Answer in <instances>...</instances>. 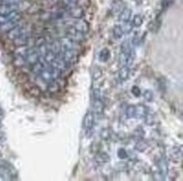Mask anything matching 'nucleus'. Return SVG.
I'll return each mask as SVG.
<instances>
[{
	"label": "nucleus",
	"instance_id": "9d476101",
	"mask_svg": "<svg viewBox=\"0 0 183 181\" xmlns=\"http://www.w3.org/2000/svg\"><path fill=\"white\" fill-rule=\"evenodd\" d=\"M61 46H62V49H64L65 51H69V50H72L75 45H74V43L71 42V39L65 38V39H62V44H61Z\"/></svg>",
	"mask_w": 183,
	"mask_h": 181
},
{
	"label": "nucleus",
	"instance_id": "ddd939ff",
	"mask_svg": "<svg viewBox=\"0 0 183 181\" xmlns=\"http://www.w3.org/2000/svg\"><path fill=\"white\" fill-rule=\"evenodd\" d=\"M123 33H124V30H123L122 26L120 25L114 26V28H113V35H114L115 38H121L122 35H123Z\"/></svg>",
	"mask_w": 183,
	"mask_h": 181
},
{
	"label": "nucleus",
	"instance_id": "f8f14e48",
	"mask_svg": "<svg viewBox=\"0 0 183 181\" xmlns=\"http://www.w3.org/2000/svg\"><path fill=\"white\" fill-rule=\"evenodd\" d=\"M22 35V28L20 27H14L9 32V38H16Z\"/></svg>",
	"mask_w": 183,
	"mask_h": 181
},
{
	"label": "nucleus",
	"instance_id": "9b49d317",
	"mask_svg": "<svg viewBox=\"0 0 183 181\" xmlns=\"http://www.w3.org/2000/svg\"><path fill=\"white\" fill-rule=\"evenodd\" d=\"M27 61L29 63H36L39 61L38 53H35L34 51H29V53H27Z\"/></svg>",
	"mask_w": 183,
	"mask_h": 181
},
{
	"label": "nucleus",
	"instance_id": "f03ea898",
	"mask_svg": "<svg viewBox=\"0 0 183 181\" xmlns=\"http://www.w3.org/2000/svg\"><path fill=\"white\" fill-rule=\"evenodd\" d=\"M67 33H68V35H69V37L72 39H75V41H83L84 39V33H81V32H79L78 29L74 26V27H70V28H68L67 29Z\"/></svg>",
	"mask_w": 183,
	"mask_h": 181
},
{
	"label": "nucleus",
	"instance_id": "c756f323",
	"mask_svg": "<svg viewBox=\"0 0 183 181\" xmlns=\"http://www.w3.org/2000/svg\"><path fill=\"white\" fill-rule=\"evenodd\" d=\"M36 45L38 46H41V45H43V44H45V39L43 38V37H39V38L36 39Z\"/></svg>",
	"mask_w": 183,
	"mask_h": 181
},
{
	"label": "nucleus",
	"instance_id": "1a4fd4ad",
	"mask_svg": "<svg viewBox=\"0 0 183 181\" xmlns=\"http://www.w3.org/2000/svg\"><path fill=\"white\" fill-rule=\"evenodd\" d=\"M70 15H71L72 17H75V18H80V17H83L84 11H83L81 8H78V7H71V8H70Z\"/></svg>",
	"mask_w": 183,
	"mask_h": 181
},
{
	"label": "nucleus",
	"instance_id": "0eeeda50",
	"mask_svg": "<svg viewBox=\"0 0 183 181\" xmlns=\"http://www.w3.org/2000/svg\"><path fill=\"white\" fill-rule=\"evenodd\" d=\"M95 160H96L97 163L104 164V163H107L110 161V157H109V155L106 154V153H98V154H96V156H95Z\"/></svg>",
	"mask_w": 183,
	"mask_h": 181
},
{
	"label": "nucleus",
	"instance_id": "7ed1b4c3",
	"mask_svg": "<svg viewBox=\"0 0 183 181\" xmlns=\"http://www.w3.org/2000/svg\"><path fill=\"white\" fill-rule=\"evenodd\" d=\"M93 124H94V115L91 111H88L86 114L85 118H84V128H85V130L93 128Z\"/></svg>",
	"mask_w": 183,
	"mask_h": 181
},
{
	"label": "nucleus",
	"instance_id": "f3484780",
	"mask_svg": "<svg viewBox=\"0 0 183 181\" xmlns=\"http://www.w3.org/2000/svg\"><path fill=\"white\" fill-rule=\"evenodd\" d=\"M41 77L43 80L45 81H51L53 78L51 74V71H48V70H44V71H41Z\"/></svg>",
	"mask_w": 183,
	"mask_h": 181
},
{
	"label": "nucleus",
	"instance_id": "7c9ffc66",
	"mask_svg": "<svg viewBox=\"0 0 183 181\" xmlns=\"http://www.w3.org/2000/svg\"><path fill=\"white\" fill-rule=\"evenodd\" d=\"M18 79H19L20 81H24V82H26L27 80H28V77H27L26 74H22V76L18 78Z\"/></svg>",
	"mask_w": 183,
	"mask_h": 181
},
{
	"label": "nucleus",
	"instance_id": "cd10ccee",
	"mask_svg": "<svg viewBox=\"0 0 183 181\" xmlns=\"http://www.w3.org/2000/svg\"><path fill=\"white\" fill-rule=\"evenodd\" d=\"M131 92H132L135 96H139V95L141 93V90H140L138 87H133V88H132V90H131Z\"/></svg>",
	"mask_w": 183,
	"mask_h": 181
},
{
	"label": "nucleus",
	"instance_id": "bb28decb",
	"mask_svg": "<svg viewBox=\"0 0 183 181\" xmlns=\"http://www.w3.org/2000/svg\"><path fill=\"white\" fill-rule=\"evenodd\" d=\"M109 137H110V134H109V129H103L102 130V138L103 140H109Z\"/></svg>",
	"mask_w": 183,
	"mask_h": 181
},
{
	"label": "nucleus",
	"instance_id": "4be33fe9",
	"mask_svg": "<svg viewBox=\"0 0 183 181\" xmlns=\"http://www.w3.org/2000/svg\"><path fill=\"white\" fill-rule=\"evenodd\" d=\"M60 47H61V45L59 43H53V44H51V52L57 54L60 52Z\"/></svg>",
	"mask_w": 183,
	"mask_h": 181
},
{
	"label": "nucleus",
	"instance_id": "dca6fc26",
	"mask_svg": "<svg viewBox=\"0 0 183 181\" xmlns=\"http://www.w3.org/2000/svg\"><path fill=\"white\" fill-rule=\"evenodd\" d=\"M143 24V17L140 15H136L133 18H132V25L135 27H139Z\"/></svg>",
	"mask_w": 183,
	"mask_h": 181
},
{
	"label": "nucleus",
	"instance_id": "6e6552de",
	"mask_svg": "<svg viewBox=\"0 0 183 181\" xmlns=\"http://www.w3.org/2000/svg\"><path fill=\"white\" fill-rule=\"evenodd\" d=\"M147 113H148V108H147L146 106H143V105H141V106L136 107V116L146 117Z\"/></svg>",
	"mask_w": 183,
	"mask_h": 181
},
{
	"label": "nucleus",
	"instance_id": "6ab92c4d",
	"mask_svg": "<svg viewBox=\"0 0 183 181\" xmlns=\"http://www.w3.org/2000/svg\"><path fill=\"white\" fill-rule=\"evenodd\" d=\"M127 116L129 117V118L136 116V107L135 106H129L127 108Z\"/></svg>",
	"mask_w": 183,
	"mask_h": 181
},
{
	"label": "nucleus",
	"instance_id": "5701e85b",
	"mask_svg": "<svg viewBox=\"0 0 183 181\" xmlns=\"http://www.w3.org/2000/svg\"><path fill=\"white\" fill-rule=\"evenodd\" d=\"M77 2H78V0H64V3H65L67 7H69V8L75 7Z\"/></svg>",
	"mask_w": 183,
	"mask_h": 181
},
{
	"label": "nucleus",
	"instance_id": "c85d7f7f",
	"mask_svg": "<svg viewBox=\"0 0 183 181\" xmlns=\"http://www.w3.org/2000/svg\"><path fill=\"white\" fill-rule=\"evenodd\" d=\"M119 157L120 159H124V157H127V153H126V151L123 150V149H121V150H119Z\"/></svg>",
	"mask_w": 183,
	"mask_h": 181
},
{
	"label": "nucleus",
	"instance_id": "39448f33",
	"mask_svg": "<svg viewBox=\"0 0 183 181\" xmlns=\"http://www.w3.org/2000/svg\"><path fill=\"white\" fill-rule=\"evenodd\" d=\"M130 18H131V10L129 8H124L121 11V14H120V22L123 23V24H126V23H128L130 20Z\"/></svg>",
	"mask_w": 183,
	"mask_h": 181
},
{
	"label": "nucleus",
	"instance_id": "b1692460",
	"mask_svg": "<svg viewBox=\"0 0 183 181\" xmlns=\"http://www.w3.org/2000/svg\"><path fill=\"white\" fill-rule=\"evenodd\" d=\"M144 97H145V99H146V100H148V101H149V100H152V99H153V92H152V91H149V90H146L144 92Z\"/></svg>",
	"mask_w": 183,
	"mask_h": 181
},
{
	"label": "nucleus",
	"instance_id": "2eb2a0df",
	"mask_svg": "<svg viewBox=\"0 0 183 181\" xmlns=\"http://www.w3.org/2000/svg\"><path fill=\"white\" fill-rule=\"evenodd\" d=\"M100 60L102 61V62H106L109 59H110V52H109V50L107 49H103L102 51H101V53H100Z\"/></svg>",
	"mask_w": 183,
	"mask_h": 181
},
{
	"label": "nucleus",
	"instance_id": "aec40b11",
	"mask_svg": "<svg viewBox=\"0 0 183 181\" xmlns=\"http://www.w3.org/2000/svg\"><path fill=\"white\" fill-rule=\"evenodd\" d=\"M29 93H31L33 97H40V95H41V89L38 88V87L31 88V89H29Z\"/></svg>",
	"mask_w": 183,
	"mask_h": 181
},
{
	"label": "nucleus",
	"instance_id": "412c9836",
	"mask_svg": "<svg viewBox=\"0 0 183 181\" xmlns=\"http://www.w3.org/2000/svg\"><path fill=\"white\" fill-rule=\"evenodd\" d=\"M102 71H101V69L100 68H95V70H94V73H93V78H94V80H97V79H100V78L102 77Z\"/></svg>",
	"mask_w": 183,
	"mask_h": 181
},
{
	"label": "nucleus",
	"instance_id": "f257e3e1",
	"mask_svg": "<svg viewBox=\"0 0 183 181\" xmlns=\"http://www.w3.org/2000/svg\"><path fill=\"white\" fill-rule=\"evenodd\" d=\"M18 8V6L14 2H7V3H3L0 6V15L1 16H6V15H9L13 11H16Z\"/></svg>",
	"mask_w": 183,
	"mask_h": 181
},
{
	"label": "nucleus",
	"instance_id": "a878e982",
	"mask_svg": "<svg viewBox=\"0 0 183 181\" xmlns=\"http://www.w3.org/2000/svg\"><path fill=\"white\" fill-rule=\"evenodd\" d=\"M137 150H139V151H144V150H146V147H147V144L144 142H139L138 144H137Z\"/></svg>",
	"mask_w": 183,
	"mask_h": 181
},
{
	"label": "nucleus",
	"instance_id": "393cba45",
	"mask_svg": "<svg viewBox=\"0 0 183 181\" xmlns=\"http://www.w3.org/2000/svg\"><path fill=\"white\" fill-rule=\"evenodd\" d=\"M100 95H101V92H100V89H98V88L94 89V91H93V99H94V100L100 99Z\"/></svg>",
	"mask_w": 183,
	"mask_h": 181
},
{
	"label": "nucleus",
	"instance_id": "4468645a",
	"mask_svg": "<svg viewBox=\"0 0 183 181\" xmlns=\"http://www.w3.org/2000/svg\"><path fill=\"white\" fill-rule=\"evenodd\" d=\"M75 27L78 29L79 32H81V33H84V34L88 30V25H87V23H86V22H83V20L79 22L77 25H75Z\"/></svg>",
	"mask_w": 183,
	"mask_h": 181
},
{
	"label": "nucleus",
	"instance_id": "a211bd4d",
	"mask_svg": "<svg viewBox=\"0 0 183 181\" xmlns=\"http://www.w3.org/2000/svg\"><path fill=\"white\" fill-rule=\"evenodd\" d=\"M60 89V86H59V83L58 82H54V81H52L50 84H49V91L50 92H57V91Z\"/></svg>",
	"mask_w": 183,
	"mask_h": 181
},
{
	"label": "nucleus",
	"instance_id": "423d86ee",
	"mask_svg": "<svg viewBox=\"0 0 183 181\" xmlns=\"http://www.w3.org/2000/svg\"><path fill=\"white\" fill-rule=\"evenodd\" d=\"M130 76V70H129V68L127 66V65H123L122 68H121V70H120V72H119V78L121 79V80H127L128 78Z\"/></svg>",
	"mask_w": 183,
	"mask_h": 181
},
{
	"label": "nucleus",
	"instance_id": "20e7f679",
	"mask_svg": "<svg viewBox=\"0 0 183 181\" xmlns=\"http://www.w3.org/2000/svg\"><path fill=\"white\" fill-rule=\"evenodd\" d=\"M94 111H95V115H97L98 117L102 116L103 111H104V103L101 99H96L94 100Z\"/></svg>",
	"mask_w": 183,
	"mask_h": 181
}]
</instances>
